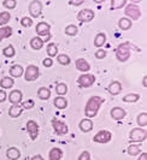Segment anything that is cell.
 <instances>
[{"label":"cell","mask_w":147,"mask_h":160,"mask_svg":"<svg viewBox=\"0 0 147 160\" xmlns=\"http://www.w3.org/2000/svg\"><path fill=\"white\" fill-rule=\"evenodd\" d=\"M110 113H111V117H112L114 120H121L127 116V112H125L123 108H121V107H114Z\"/></svg>","instance_id":"14"},{"label":"cell","mask_w":147,"mask_h":160,"mask_svg":"<svg viewBox=\"0 0 147 160\" xmlns=\"http://www.w3.org/2000/svg\"><path fill=\"white\" fill-rule=\"evenodd\" d=\"M77 32H79V29L74 24H70V25H68L65 28V34L66 35H70V36H75L77 34Z\"/></svg>","instance_id":"33"},{"label":"cell","mask_w":147,"mask_h":160,"mask_svg":"<svg viewBox=\"0 0 147 160\" xmlns=\"http://www.w3.org/2000/svg\"><path fill=\"white\" fill-rule=\"evenodd\" d=\"M41 11H42V4H41L39 0H33L30 4H29V12L32 17L36 18L41 15Z\"/></svg>","instance_id":"9"},{"label":"cell","mask_w":147,"mask_h":160,"mask_svg":"<svg viewBox=\"0 0 147 160\" xmlns=\"http://www.w3.org/2000/svg\"><path fill=\"white\" fill-rule=\"evenodd\" d=\"M118 25H119V28H121L122 30H128V29H130V27H131V21L129 19V18L123 17V18L119 19Z\"/></svg>","instance_id":"27"},{"label":"cell","mask_w":147,"mask_h":160,"mask_svg":"<svg viewBox=\"0 0 147 160\" xmlns=\"http://www.w3.org/2000/svg\"><path fill=\"white\" fill-rule=\"evenodd\" d=\"M123 6H125V0H112L111 1V8L114 10L121 8Z\"/></svg>","instance_id":"37"},{"label":"cell","mask_w":147,"mask_h":160,"mask_svg":"<svg viewBox=\"0 0 147 160\" xmlns=\"http://www.w3.org/2000/svg\"><path fill=\"white\" fill-rule=\"evenodd\" d=\"M32 160H43V158L41 155H34L33 158H32Z\"/></svg>","instance_id":"48"},{"label":"cell","mask_w":147,"mask_h":160,"mask_svg":"<svg viewBox=\"0 0 147 160\" xmlns=\"http://www.w3.org/2000/svg\"><path fill=\"white\" fill-rule=\"evenodd\" d=\"M12 35V28L11 27H3L0 28V41L6 39Z\"/></svg>","instance_id":"24"},{"label":"cell","mask_w":147,"mask_h":160,"mask_svg":"<svg viewBox=\"0 0 147 160\" xmlns=\"http://www.w3.org/2000/svg\"><path fill=\"white\" fill-rule=\"evenodd\" d=\"M138 160H147V153H142V154H140V157H139V159Z\"/></svg>","instance_id":"47"},{"label":"cell","mask_w":147,"mask_h":160,"mask_svg":"<svg viewBox=\"0 0 147 160\" xmlns=\"http://www.w3.org/2000/svg\"><path fill=\"white\" fill-rule=\"evenodd\" d=\"M3 53H4V56L8 57V58H12V57L15 56V48L12 47V46H8V47L4 48V51H3Z\"/></svg>","instance_id":"38"},{"label":"cell","mask_w":147,"mask_h":160,"mask_svg":"<svg viewBox=\"0 0 147 160\" xmlns=\"http://www.w3.org/2000/svg\"><path fill=\"white\" fill-rule=\"evenodd\" d=\"M35 30H36L39 36H46V35H49L51 27L46 22H40V23L36 25V29Z\"/></svg>","instance_id":"12"},{"label":"cell","mask_w":147,"mask_h":160,"mask_svg":"<svg viewBox=\"0 0 147 160\" xmlns=\"http://www.w3.org/2000/svg\"><path fill=\"white\" fill-rule=\"evenodd\" d=\"M16 0H4V2H3V5L6 8H8V10L16 8Z\"/></svg>","instance_id":"39"},{"label":"cell","mask_w":147,"mask_h":160,"mask_svg":"<svg viewBox=\"0 0 147 160\" xmlns=\"http://www.w3.org/2000/svg\"><path fill=\"white\" fill-rule=\"evenodd\" d=\"M76 68H77V70H80V71H82V72L89 71V69H90L89 64H88L87 60L83 59V58H80V59L76 60Z\"/></svg>","instance_id":"16"},{"label":"cell","mask_w":147,"mask_h":160,"mask_svg":"<svg viewBox=\"0 0 147 160\" xmlns=\"http://www.w3.org/2000/svg\"><path fill=\"white\" fill-rule=\"evenodd\" d=\"M138 124L140 127H146L147 124V113L142 112L138 116Z\"/></svg>","instance_id":"35"},{"label":"cell","mask_w":147,"mask_h":160,"mask_svg":"<svg viewBox=\"0 0 147 160\" xmlns=\"http://www.w3.org/2000/svg\"><path fill=\"white\" fill-rule=\"evenodd\" d=\"M6 93H5V90H0V102H4L5 100H6Z\"/></svg>","instance_id":"45"},{"label":"cell","mask_w":147,"mask_h":160,"mask_svg":"<svg viewBox=\"0 0 147 160\" xmlns=\"http://www.w3.org/2000/svg\"><path fill=\"white\" fill-rule=\"evenodd\" d=\"M80 129H81L83 132H88V131H90L93 129V122L90 119H88V118L82 119L80 122Z\"/></svg>","instance_id":"17"},{"label":"cell","mask_w":147,"mask_h":160,"mask_svg":"<svg viewBox=\"0 0 147 160\" xmlns=\"http://www.w3.org/2000/svg\"><path fill=\"white\" fill-rule=\"evenodd\" d=\"M79 160H90V154L87 152V151H84V152L81 153V155H80Z\"/></svg>","instance_id":"43"},{"label":"cell","mask_w":147,"mask_h":160,"mask_svg":"<svg viewBox=\"0 0 147 160\" xmlns=\"http://www.w3.org/2000/svg\"><path fill=\"white\" fill-rule=\"evenodd\" d=\"M95 57L98 58V59H104L105 57H106V51L105 49H98L97 52H95Z\"/></svg>","instance_id":"42"},{"label":"cell","mask_w":147,"mask_h":160,"mask_svg":"<svg viewBox=\"0 0 147 160\" xmlns=\"http://www.w3.org/2000/svg\"><path fill=\"white\" fill-rule=\"evenodd\" d=\"M140 99L139 94H128V95L123 96V101L124 102H135Z\"/></svg>","instance_id":"31"},{"label":"cell","mask_w":147,"mask_h":160,"mask_svg":"<svg viewBox=\"0 0 147 160\" xmlns=\"http://www.w3.org/2000/svg\"><path fill=\"white\" fill-rule=\"evenodd\" d=\"M34 107V100H27L22 104V108H25V110H30Z\"/></svg>","instance_id":"41"},{"label":"cell","mask_w":147,"mask_h":160,"mask_svg":"<svg viewBox=\"0 0 147 160\" xmlns=\"http://www.w3.org/2000/svg\"><path fill=\"white\" fill-rule=\"evenodd\" d=\"M48 157H49V160H60L62 157H63V152L59 148H52L49 151Z\"/></svg>","instance_id":"21"},{"label":"cell","mask_w":147,"mask_h":160,"mask_svg":"<svg viewBox=\"0 0 147 160\" xmlns=\"http://www.w3.org/2000/svg\"><path fill=\"white\" fill-rule=\"evenodd\" d=\"M22 106L21 105H12L11 107H10V111H8V114H10V117H12V118H17V117H19L21 116V113H22Z\"/></svg>","instance_id":"19"},{"label":"cell","mask_w":147,"mask_h":160,"mask_svg":"<svg viewBox=\"0 0 147 160\" xmlns=\"http://www.w3.org/2000/svg\"><path fill=\"white\" fill-rule=\"evenodd\" d=\"M38 95L40 98L41 100H48L49 96H51V90L48 88H45V87H42L38 90Z\"/></svg>","instance_id":"26"},{"label":"cell","mask_w":147,"mask_h":160,"mask_svg":"<svg viewBox=\"0 0 147 160\" xmlns=\"http://www.w3.org/2000/svg\"><path fill=\"white\" fill-rule=\"evenodd\" d=\"M56 92H57L58 95H65L66 92H68V87L64 83H58L56 86Z\"/></svg>","instance_id":"32"},{"label":"cell","mask_w":147,"mask_h":160,"mask_svg":"<svg viewBox=\"0 0 147 160\" xmlns=\"http://www.w3.org/2000/svg\"><path fill=\"white\" fill-rule=\"evenodd\" d=\"M52 125H53V129H54V131H56L57 135H65V134H68V131H69L68 125H66L64 122H62V120L53 119L52 120Z\"/></svg>","instance_id":"7"},{"label":"cell","mask_w":147,"mask_h":160,"mask_svg":"<svg viewBox=\"0 0 147 160\" xmlns=\"http://www.w3.org/2000/svg\"><path fill=\"white\" fill-rule=\"evenodd\" d=\"M131 142H141L144 140H146V130L141 128L133 129L130 131V136H129Z\"/></svg>","instance_id":"3"},{"label":"cell","mask_w":147,"mask_h":160,"mask_svg":"<svg viewBox=\"0 0 147 160\" xmlns=\"http://www.w3.org/2000/svg\"><path fill=\"white\" fill-rule=\"evenodd\" d=\"M27 130L29 132V136L32 140H36V137L39 135V125L35 120H29L27 123Z\"/></svg>","instance_id":"11"},{"label":"cell","mask_w":147,"mask_h":160,"mask_svg":"<svg viewBox=\"0 0 147 160\" xmlns=\"http://www.w3.org/2000/svg\"><path fill=\"white\" fill-rule=\"evenodd\" d=\"M6 157H8L10 160H17V159H19L21 153H19V151H18L17 148L11 147V148H8V151H6Z\"/></svg>","instance_id":"20"},{"label":"cell","mask_w":147,"mask_h":160,"mask_svg":"<svg viewBox=\"0 0 147 160\" xmlns=\"http://www.w3.org/2000/svg\"><path fill=\"white\" fill-rule=\"evenodd\" d=\"M22 98H23V94L21 90H12L8 95V99H10V102H12L13 105H18L21 101H22Z\"/></svg>","instance_id":"13"},{"label":"cell","mask_w":147,"mask_h":160,"mask_svg":"<svg viewBox=\"0 0 147 160\" xmlns=\"http://www.w3.org/2000/svg\"><path fill=\"white\" fill-rule=\"evenodd\" d=\"M69 4H70V5H75V6H79V5H82V4H83V1H82V0H80V1H70Z\"/></svg>","instance_id":"46"},{"label":"cell","mask_w":147,"mask_h":160,"mask_svg":"<svg viewBox=\"0 0 147 160\" xmlns=\"http://www.w3.org/2000/svg\"><path fill=\"white\" fill-rule=\"evenodd\" d=\"M130 57V45L128 42L121 43L116 49V58L119 62H127Z\"/></svg>","instance_id":"2"},{"label":"cell","mask_w":147,"mask_h":160,"mask_svg":"<svg viewBox=\"0 0 147 160\" xmlns=\"http://www.w3.org/2000/svg\"><path fill=\"white\" fill-rule=\"evenodd\" d=\"M128 154H130L133 157H135V155H139L140 154V147L138 144H130L129 147H128Z\"/></svg>","instance_id":"34"},{"label":"cell","mask_w":147,"mask_h":160,"mask_svg":"<svg viewBox=\"0 0 147 160\" xmlns=\"http://www.w3.org/2000/svg\"><path fill=\"white\" fill-rule=\"evenodd\" d=\"M53 102H54V106L57 108H59V110H63V108H65L66 106H68V101H66L65 98H63V96H57Z\"/></svg>","instance_id":"23"},{"label":"cell","mask_w":147,"mask_h":160,"mask_svg":"<svg viewBox=\"0 0 147 160\" xmlns=\"http://www.w3.org/2000/svg\"><path fill=\"white\" fill-rule=\"evenodd\" d=\"M40 75V71H39V68L35 66V65H29L24 71V77L27 81H35Z\"/></svg>","instance_id":"5"},{"label":"cell","mask_w":147,"mask_h":160,"mask_svg":"<svg viewBox=\"0 0 147 160\" xmlns=\"http://www.w3.org/2000/svg\"><path fill=\"white\" fill-rule=\"evenodd\" d=\"M10 18H11V16H10L8 11L1 12L0 13V25H6L10 22Z\"/></svg>","instance_id":"30"},{"label":"cell","mask_w":147,"mask_h":160,"mask_svg":"<svg viewBox=\"0 0 147 160\" xmlns=\"http://www.w3.org/2000/svg\"><path fill=\"white\" fill-rule=\"evenodd\" d=\"M13 78L12 77H4L3 80L0 81V86L4 89H10L12 86H13Z\"/></svg>","instance_id":"28"},{"label":"cell","mask_w":147,"mask_h":160,"mask_svg":"<svg viewBox=\"0 0 147 160\" xmlns=\"http://www.w3.org/2000/svg\"><path fill=\"white\" fill-rule=\"evenodd\" d=\"M105 42H106V35L104 32H99L94 39V46L95 47H101V46H104Z\"/></svg>","instance_id":"22"},{"label":"cell","mask_w":147,"mask_h":160,"mask_svg":"<svg viewBox=\"0 0 147 160\" xmlns=\"http://www.w3.org/2000/svg\"><path fill=\"white\" fill-rule=\"evenodd\" d=\"M58 53V47L56 43H48L47 46V54L48 57H56Z\"/></svg>","instance_id":"29"},{"label":"cell","mask_w":147,"mask_h":160,"mask_svg":"<svg viewBox=\"0 0 147 160\" xmlns=\"http://www.w3.org/2000/svg\"><path fill=\"white\" fill-rule=\"evenodd\" d=\"M111 140V132L106 131V130H101L99 131L95 136L93 137V141L97 143H107Z\"/></svg>","instance_id":"8"},{"label":"cell","mask_w":147,"mask_h":160,"mask_svg":"<svg viewBox=\"0 0 147 160\" xmlns=\"http://www.w3.org/2000/svg\"><path fill=\"white\" fill-rule=\"evenodd\" d=\"M30 46H32V48L33 49H41L42 48V46H43V40L42 39H40V38H33L32 39V41H30Z\"/></svg>","instance_id":"25"},{"label":"cell","mask_w":147,"mask_h":160,"mask_svg":"<svg viewBox=\"0 0 147 160\" xmlns=\"http://www.w3.org/2000/svg\"><path fill=\"white\" fill-rule=\"evenodd\" d=\"M94 18V11L90 8H84L81 10L80 13L77 15V19L80 22H90Z\"/></svg>","instance_id":"10"},{"label":"cell","mask_w":147,"mask_h":160,"mask_svg":"<svg viewBox=\"0 0 147 160\" xmlns=\"http://www.w3.org/2000/svg\"><path fill=\"white\" fill-rule=\"evenodd\" d=\"M21 24H22L23 27L29 28V27H32V25H33V19H32V18H29V17H23V18L21 19Z\"/></svg>","instance_id":"40"},{"label":"cell","mask_w":147,"mask_h":160,"mask_svg":"<svg viewBox=\"0 0 147 160\" xmlns=\"http://www.w3.org/2000/svg\"><path fill=\"white\" fill-rule=\"evenodd\" d=\"M104 101H105L104 98L97 96V95L90 96L89 99H88V101H87V104H86V108H84V114L87 116L88 119L97 116L99 108H100L101 105L104 104Z\"/></svg>","instance_id":"1"},{"label":"cell","mask_w":147,"mask_h":160,"mask_svg":"<svg viewBox=\"0 0 147 160\" xmlns=\"http://www.w3.org/2000/svg\"><path fill=\"white\" fill-rule=\"evenodd\" d=\"M125 15L129 16L131 19H139L140 16H141V11H140L139 6H136L135 4H128L125 6V10H124Z\"/></svg>","instance_id":"4"},{"label":"cell","mask_w":147,"mask_h":160,"mask_svg":"<svg viewBox=\"0 0 147 160\" xmlns=\"http://www.w3.org/2000/svg\"><path fill=\"white\" fill-rule=\"evenodd\" d=\"M23 72H24V70L21 65H13L10 69V76L11 77H21L23 75Z\"/></svg>","instance_id":"18"},{"label":"cell","mask_w":147,"mask_h":160,"mask_svg":"<svg viewBox=\"0 0 147 160\" xmlns=\"http://www.w3.org/2000/svg\"><path fill=\"white\" fill-rule=\"evenodd\" d=\"M107 90L110 92V94L117 95V94H119V93L122 92V84H121L118 81H114V82H111L110 86L107 87Z\"/></svg>","instance_id":"15"},{"label":"cell","mask_w":147,"mask_h":160,"mask_svg":"<svg viewBox=\"0 0 147 160\" xmlns=\"http://www.w3.org/2000/svg\"><path fill=\"white\" fill-rule=\"evenodd\" d=\"M142 84H144V87H145V88L147 87V77L146 76H145V77H144V80H142Z\"/></svg>","instance_id":"49"},{"label":"cell","mask_w":147,"mask_h":160,"mask_svg":"<svg viewBox=\"0 0 147 160\" xmlns=\"http://www.w3.org/2000/svg\"><path fill=\"white\" fill-rule=\"evenodd\" d=\"M58 63L62 65H69L70 64V58L66 56V54H59L57 58Z\"/></svg>","instance_id":"36"},{"label":"cell","mask_w":147,"mask_h":160,"mask_svg":"<svg viewBox=\"0 0 147 160\" xmlns=\"http://www.w3.org/2000/svg\"><path fill=\"white\" fill-rule=\"evenodd\" d=\"M42 64H43V66H46V68H49V66H52L53 62H52V59H51V58H46V59H43Z\"/></svg>","instance_id":"44"},{"label":"cell","mask_w":147,"mask_h":160,"mask_svg":"<svg viewBox=\"0 0 147 160\" xmlns=\"http://www.w3.org/2000/svg\"><path fill=\"white\" fill-rule=\"evenodd\" d=\"M77 82H79V84L81 86L82 88H88L95 82V77L93 75H90V73H83L79 77Z\"/></svg>","instance_id":"6"}]
</instances>
